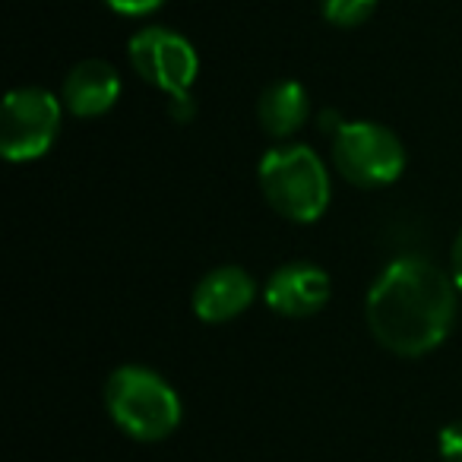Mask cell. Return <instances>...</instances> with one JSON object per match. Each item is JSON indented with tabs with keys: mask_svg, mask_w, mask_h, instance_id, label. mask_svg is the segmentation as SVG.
Masks as SVG:
<instances>
[{
	"mask_svg": "<svg viewBox=\"0 0 462 462\" xmlns=\"http://www.w3.org/2000/svg\"><path fill=\"white\" fill-rule=\"evenodd\" d=\"M333 165L348 184L365 187H390L405 171V146L396 130L377 121H346L333 136Z\"/></svg>",
	"mask_w": 462,
	"mask_h": 462,
	"instance_id": "cell-4",
	"label": "cell"
},
{
	"mask_svg": "<svg viewBox=\"0 0 462 462\" xmlns=\"http://www.w3.org/2000/svg\"><path fill=\"white\" fill-rule=\"evenodd\" d=\"M130 64L143 83L162 89L168 98L190 96L199 73V58L190 39L168 26H146L127 45Z\"/></svg>",
	"mask_w": 462,
	"mask_h": 462,
	"instance_id": "cell-6",
	"label": "cell"
},
{
	"mask_svg": "<svg viewBox=\"0 0 462 462\" xmlns=\"http://www.w3.org/2000/svg\"><path fill=\"white\" fill-rule=\"evenodd\" d=\"M449 276H453L456 289L462 291V231L453 241V254H449Z\"/></svg>",
	"mask_w": 462,
	"mask_h": 462,
	"instance_id": "cell-15",
	"label": "cell"
},
{
	"mask_svg": "<svg viewBox=\"0 0 462 462\" xmlns=\"http://www.w3.org/2000/svg\"><path fill=\"white\" fill-rule=\"evenodd\" d=\"M380 0H320V14L327 23L339 29H355L367 23Z\"/></svg>",
	"mask_w": 462,
	"mask_h": 462,
	"instance_id": "cell-11",
	"label": "cell"
},
{
	"mask_svg": "<svg viewBox=\"0 0 462 462\" xmlns=\"http://www.w3.org/2000/svg\"><path fill=\"white\" fill-rule=\"evenodd\" d=\"M310 115V96L295 79H276L257 102V121L273 140H289L304 127Z\"/></svg>",
	"mask_w": 462,
	"mask_h": 462,
	"instance_id": "cell-10",
	"label": "cell"
},
{
	"mask_svg": "<svg viewBox=\"0 0 462 462\" xmlns=\"http://www.w3.org/2000/svg\"><path fill=\"white\" fill-rule=\"evenodd\" d=\"M257 178L266 203L282 218L298 225L317 222L333 199L327 162L304 143L273 146L260 159Z\"/></svg>",
	"mask_w": 462,
	"mask_h": 462,
	"instance_id": "cell-3",
	"label": "cell"
},
{
	"mask_svg": "<svg viewBox=\"0 0 462 462\" xmlns=\"http://www.w3.org/2000/svg\"><path fill=\"white\" fill-rule=\"evenodd\" d=\"M105 409L111 421L140 443H159L171 437L184 415L180 396L159 371L143 365H124L105 383Z\"/></svg>",
	"mask_w": 462,
	"mask_h": 462,
	"instance_id": "cell-2",
	"label": "cell"
},
{
	"mask_svg": "<svg viewBox=\"0 0 462 462\" xmlns=\"http://www.w3.org/2000/svg\"><path fill=\"white\" fill-rule=\"evenodd\" d=\"M329 273L308 260H291L282 263L266 279L263 298L270 310L282 317H314L329 301Z\"/></svg>",
	"mask_w": 462,
	"mask_h": 462,
	"instance_id": "cell-7",
	"label": "cell"
},
{
	"mask_svg": "<svg viewBox=\"0 0 462 462\" xmlns=\"http://www.w3.org/2000/svg\"><path fill=\"white\" fill-rule=\"evenodd\" d=\"M257 298V282L241 266H216L193 289V314L203 323H228Z\"/></svg>",
	"mask_w": 462,
	"mask_h": 462,
	"instance_id": "cell-8",
	"label": "cell"
},
{
	"mask_svg": "<svg viewBox=\"0 0 462 462\" xmlns=\"http://www.w3.org/2000/svg\"><path fill=\"white\" fill-rule=\"evenodd\" d=\"M437 449H440L443 462H462V418L459 421H449L437 434Z\"/></svg>",
	"mask_w": 462,
	"mask_h": 462,
	"instance_id": "cell-12",
	"label": "cell"
},
{
	"mask_svg": "<svg viewBox=\"0 0 462 462\" xmlns=\"http://www.w3.org/2000/svg\"><path fill=\"white\" fill-rule=\"evenodd\" d=\"M64 102L42 86L7 92L0 108V152L7 162H35L58 143Z\"/></svg>",
	"mask_w": 462,
	"mask_h": 462,
	"instance_id": "cell-5",
	"label": "cell"
},
{
	"mask_svg": "<svg viewBox=\"0 0 462 462\" xmlns=\"http://www.w3.org/2000/svg\"><path fill=\"white\" fill-rule=\"evenodd\" d=\"M121 98V73L115 64L102 58H86L77 67H70L60 89V102L73 117H102Z\"/></svg>",
	"mask_w": 462,
	"mask_h": 462,
	"instance_id": "cell-9",
	"label": "cell"
},
{
	"mask_svg": "<svg viewBox=\"0 0 462 462\" xmlns=\"http://www.w3.org/2000/svg\"><path fill=\"white\" fill-rule=\"evenodd\" d=\"M456 282L430 260L409 254L380 270L365 301L371 336L399 358H421L449 336Z\"/></svg>",
	"mask_w": 462,
	"mask_h": 462,
	"instance_id": "cell-1",
	"label": "cell"
},
{
	"mask_svg": "<svg viewBox=\"0 0 462 462\" xmlns=\"http://www.w3.org/2000/svg\"><path fill=\"white\" fill-rule=\"evenodd\" d=\"M108 4V10L121 16H130V20H140V16H152L155 10L165 7V0H102Z\"/></svg>",
	"mask_w": 462,
	"mask_h": 462,
	"instance_id": "cell-13",
	"label": "cell"
},
{
	"mask_svg": "<svg viewBox=\"0 0 462 462\" xmlns=\"http://www.w3.org/2000/svg\"><path fill=\"white\" fill-rule=\"evenodd\" d=\"M168 115H171L178 124L193 121V115H197V102H193V92H190V96H180V98H168Z\"/></svg>",
	"mask_w": 462,
	"mask_h": 462,
	"instance_id": "cell-14",
	"label": "cell"
}]
</instances>
